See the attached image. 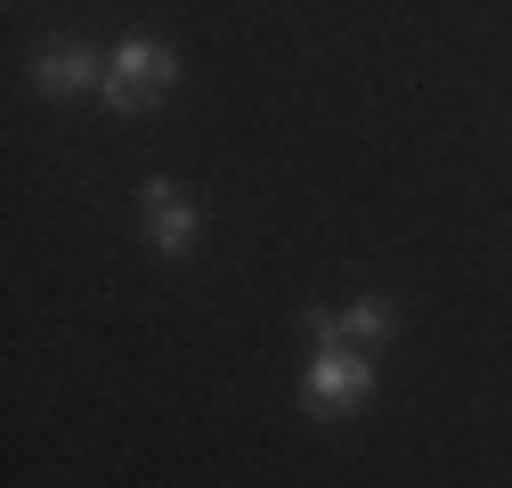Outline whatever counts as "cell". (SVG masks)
I'll list each match as a JSON object with an SVG mask.
<instances>
[{
  "label": "cell",
  "instance_id": "cell-1",
  "mask_svg": "<svg viewBox=\"0 0 512 488\" xmlns=\"http://www.w3.org/2000/svg\"><path fill=\"white\" fill-rule=\"evenodd\" d=\"M179 90V57L163 49V41H147V33H122L114 41V57H106V106L114 114H155L163 98Z\"/></svg>",
  "mask_w": 512,
  "mask_h": 488
},
{
  "label": "cell",
  "instance_id": "cell-4",
  "mask_svg": "<svg viewBox=\"0 0 512 488\" xmlns=\"http://www.w3.org/2000/svg\"><path fill=\"white\" fill-rule=\"evenodd\" d=\"M139 204H147V236H155V253H163V261H187V253H196L204 220H196V204H187L171 179H147Z\"/></svg>",
  "mask_w": 512,
  "mask_h": 488
},
{
  "label": "cell",
  "instance_id": "cell-2",
  "mask_svg": "<svg viewBox=\"0 0 512 488\" xmlns=\"http://www.w3.org/2000/svg\"><path fill=\"white\" fill-rule=\"evenodd\" d=\"M374 399V350H350V342H317L309 366H301V407L317 423H342Z\"/></svg>",
  "mask_w": 512,
  "mask_h": 488
},
{
  "label": "cell",
  "instance_id": "cell-3",
  "mask_svg": "<svg viewBox=\"0 0 512 488\" xmlns=\"http://www.w3.org/2000/svg\"><path fill=\"white\" fill-rule=\"evenodd\" d=\"M33 82H41L49 98L106 90V49H90V41H74V33H57V41H41V57H33Z\"/></svg>",
  "mask_w": 512,
  "mask_h": 488
},
{
  "label": "cell",
  "instance_id": "cell-5",
  "mask_svg": "<svg viewBox=\"0 0 512 488\" xmlns=\"http://www.w3.org/2000/svg\"><path fill=\"white\" fill-rule=\"evenodd\" d=\"M334 326H342V342H350V350H382V342L399 334V310H391L382 293H358L350 310H334Z\"/></svg>",
  "mask_w": 512,
  "mask_h": 488
}]
</instances>
